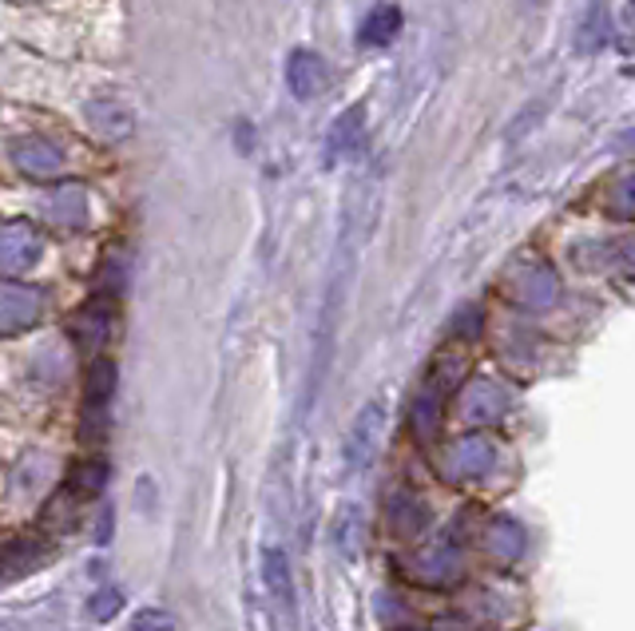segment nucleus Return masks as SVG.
<instances>
[{
	"label": "nucleus",
	"mask_w": 635,
	"mask_h": 631,
	"mask_svg": "<svg viewBox=\"0 0 635 631\" xmlns=\"http://www.w3.org/2000/svg\"><path fill=\"white\" fill-rule=\"evenodd\" d=\"M508 409V389L501 382H469L465 417L469 421H496Z\"/></svg>",
	"instance_id": "nucleus-11"
},
{
	"label": "nucleus",
	"mask_w": 635,
	"mask_h": 631,
	"mask_svg": "<svg viewBox=\"0 0 635 631\" xmlns=\"http://www.w3.org/2000/svg\"><path fill=\"white\" fill-rule=\"evenodd\" d=\"M111 330H116V298L92 295L76 314L68 318V334L79 345V354L99 357L108 345Z\"/></svg>",
	"instance_id": "nucleus-2"
},
{
	"label": "nucleus",
	"mask_w": 635,
	"mask_h": 631,
	"mask_svg": "<svg viewBox=\"0 0 635 631\" xmlns=\"http://www.w3.org/2000/svg\"><path fill=\"white\" fill-rule=\"evenodd\" d=\"M44 314V295L36 287H24V282H4V295H0V322H4V334H20L29 325L40 322Z\"/></svg>",
	"instance_id": "nucleus-6"
},
{
	"label": "nucleus",
	"mask_w": 635,
	"mask_h": 631,
	"mask_svg": "<svg viewBox=\"0 0 635 631\" xmlns=\"http://www.w3.org/2000/svg\"><path fill=\"white\" fill-rule=\"evenodd\" d=\"M111 397H116V362L111 357H92L84 374V409H79V441L96 453L111 425Z\"/></svg>",
	"instance_id": "nucleus-1"
},
{
	"label": "nucleus",
	"mask_w": 635,
	"mask_h": 631,
	"mask_svg": "<svg viewBox=\"0 0 635 631\" xmlns=\"http://www.w3.org/2000/svg\"><path fill=\"white\" fill-rule=\"evenodd\" d=\"M104 481H108V461L99 453L79 457L68 469V493L79 496V501H92V496L104 493Z\"/></svg>",
	"instance_id": "nucleus-13"
},
{
	"label": "nucleus",
	"mask_w": 635,
	"mask_h": 631,
	"mask_svg": "<svg viewBox=\"0 0 635 631\" xmlns=\"http://www.w3.org/2000/svg\"><path fill=\"white\" fill-rule=\"evenodd\" d=\"M84 119H88V128L104 139H128L131 131H136L131 108H123V104L111 96H99L92 99V104H84Z\"/></svg>",
	"instance_id": "nucleus-9"
},
{
	"label": "nucleus",
	"mask_w": 635,
	"mask_h": 631,
	"mask_svg": "<svg viewBox=\"0 0 635 631\" xmlns=\"http://www.w3.org/2000/svg\"><path fill=\"white\" fill-rule=\"evenodd\" d=\"M119 603H123V596L116 592V588H108V592H99V596H92V616H96V620H111V616H116V608Z\"/></svg>",
	"instance_id": "nucleus-18"
},
{
	"label": "nucleus",
	"mask_w": 635,
	"mask_h": 631,
	"mask_svg": "<svg viewBox=\"0 0 635 631\" xmlns=\"http://www.w3.org/2000/svg\"><path fill=\"white\" fill-rule=\"evenodd\" d=\"M9 159L17 163L20 175H29V179H56V175H64V168H68L64 151H60L56 143H52V139H44V136L12 139Z\"/></svg>",
	"instance_id": "nucleus-3"
},
{
	"label": "nucleus",
	"mask_w": 635,
	"mask_h": 631,
	"mask_svg": "<svg viewBox=\"0 0 635 631\" xmlns=\"http://www.w3.org/2000/svg\"><path fill=\"white\" fill-rule=\"evenodd\" d=\"M615 211H620V215H635V179H632V183H624V188H620V199H615Z\"/></svg>",
	"instance_id": "nucleus-19"
},
{
	"label": "nucleus",
	"mask_w": 635,
	"mask_h": 631,
	"mask_svg": "<svg viewBox=\"0 0 635 631\" xmlns=\"http://www.w3.org/2000/svg\"><path fill=\"white\" fill-rule=\"evenodd\" d=\"M44 215H49L52 227H64V231H79L88 223V195L79 183H64L49 195L44 203Z\"/></svg>",
	"instance_id": "nucleus-10"
},
{
	"label": "nucleus",
	"mask_w": 635,
	"mask_h": 631,
	"mask_svg": "<svg viewBox=\"0 0 635 631\" xmlns=\"http://www.w3.org/2000/svg\"><path fill=\"white\" fill-rule=\"evenodd\" d=\"M632 4H635V0H632Z\"/></svg>",
	"instance_id": "nucleus-21"
},
{
	"label": "nucleus",
	"mask_w": 635,
	"mask_h": 631,
	"mask_svg": "<svg viewBox=\"0 0 635 631\" xmlns=\"http://www.w3.org/2000/svg\"><path fill=\"white\" fill-rule=\"evenodd\" d=\"M131 631H179L175 616L163 612V608H143V612H136V620H131Z\"/></svg>",
	"instance_id": "nucleus-17"
},
{
	"label": "nucleus",
	"mask_w": 635,
	"mask_h": 631,
	"mask_svg": "<svg viewBox=\"0 0 635 631\" xmlns=\"http://www.w3.org/2000/svg\"><path fill=\"white\" fill-rule=\"evenodd\" d=\"M330 84L326 60L310 49H294L287 60V88L294 92V99H314L322 96Z\"/></svg>",
	"instance_id": "nucleus-8"
},
{
	"label": "nucleus",
	"mask_w": 635,
	"mask_h": 631,
	"mask_svg": "<svg viewBox=\"0 0 635 631\" xmlns=\"http://www.w3.org/2000/svg\"><path fill=\"white\" fill-rule=\"evenodd\" d=\"M397 32H401V12H397L394 4H381V9L362 20L357 44H362V49H386V44L397 40Z\"/></svg>",
	"instance_id": "nucleus-14"
},
{
	"label": "nucleus",
	"mask_w": 635,
	"mask_h": 631,
	"mask_svg": "<svg viewBox=\"0 0 635 631\" xmlns=\"http://www.w3.org/2000/svg\"><path fill=\"white\" fill-rule=\"evenodd\" d=\"M40 255H44V238L32 223H20V218L4 223V231H0V267H4V275H24V270L36 267Z\"/></svg>",
	"instance_id": "nucleus-4"
},
{
	"label": "nucleus",
	"mask_w": 635,
	"mask_h": 631,
	"mask_svg": "<svg viewBox=\"0 0 635 631\" xmlns=\"http://www.w3.org/2000/svg\"><path fill=\"white\" fill-rule=\"evenodd\" d=\"M624 263H627V270H632V275H635V238L624 247Z\"/></svg>",
	"instance_id": "nucleus-20"
},
{
	"label": "nucleus",
	"mask_w": 635,
	"mask_h": 631,
	"mask_svg": "<svg viewBox=\"0 0 635 631\" xmlns=\"http://www.w3.org/2000/svg\"><path fill=\"white\" fill-rule=\"evenodd\" d=\"M377 437H381V405L369 402L362 405V414L354 417L346 434V445H342V457H346V469H362V464L374 457Z\"/></svg>",
	"instance_id": "nucleus-7"
},
{
	"label": "nucleus",
	"mask_w": 635,
	"mask_h": 631,
	"mask_svg": "<svg viewBox=\"0 0 635 631\" xmlns=\"http://www.w3.org/2000/svg\"><path fill=\"white\" fill-rule=\"evenodd\" d=\"M362 116H366L362 108H349L334 119V128H330V139H326L330 159H346L357 151V143H362Z\"/></svg>",
	"instance_id": "nucleus-15"
},
{
	"label": "nucleus",
	"mask_w": 635,
	"mask_h": 631,
	"mask_svg": "<svg viewBox=\"0 0 635 631\" xmlns=\"http://www.w3.org/2000/svg\"><path fill=\"white\" fill-rule=\"evenodd\" d=\"M262 576H267L270 592H275L278 600L287 603V612H294V588H290L287 553H278V548H267V553H262Z\"/></svg>",
	"instance_id": "nucleus-16"
},
{
	"label": "nucleus",
	"mask_w": 635,
	"mask_h": 631,
	"mask_svg": "<svg viewBox=\"0 0 635 631\" xmlns=\"http://www.w3.org/2000/svg\"><path fill=\"white\" fill-rule=\"evenodd\" d=\"M496 469V445L488 437L473 434V437H461V441L449 449L445 457V473L453 481H485L488 473Z\"/></svg>",
	"instance_id": "nucleus-5"
},
{
	"label": "nucleus",
	"mask_w": 635,
	"mask_h": 631,
	"mask_svg": "<svg viewBox=\"0 0 635 631\" xmlns=\"http://www.w3.org/2000/svg\"><path fill=\"white\" fill-rule=\"evenodd\" d=\"M513 295L528 307H548L556 298V275L545 263H528L513 275Z\"/></svg>",
	"instance_id": "nucleus-12"
}]
</instances>
